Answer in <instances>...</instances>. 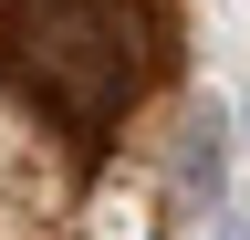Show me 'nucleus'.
<instances>
[{
    "instance_id": "1",
    "label": "nucleus",
    "mask_w": 250,
    "mask_h": 240,
    "mask_svg": "<svg viewBox=\"0 0 250 240\" xmlns=\"http://www.w3.org/2000/svg\"><path fill=\"white\" fill-rule=\"evenodd\" d=\"M156 21L136 0H0V63L73 136H104L156 73Z\"/></svg>"
},
{
    "instance_id": "2",
    "label": "nucleus",
    "mask_w": 250,
    "mask_h": 240,
    "mask_svg": "<svg viewBox=\"0 0 250 240\" xmlns=\"http://www.w3.org/2000/svg\"><path fill=\"white\" fill-rule=\"evenodd\" d=\"M177 188L188 198H229V115H219V105H198V115H188V136H177Z\"/></svg>"
},
{
    "instance_id": "3",
    "label": "nucleus",
    "mask_w": 250,
    "mask_h": 240,
    "mask_svg": "<svg viewBox=\"0 0 250 240\" xmlns=\"http://www.w3.org/2000/svg\"><path fill=\"white\" fill-rule=\"evenodd\" d=\"M240 126H250V94H240Z\"/></svg>"
}]
</instances>
